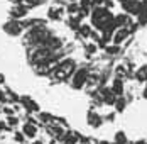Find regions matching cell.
Here are the masks:
<instances>
[{
    "label": "cell",
    "instance_id": "ba28073f",
    "mask_svg": "<svg viewBox=\"0 0 147 144\" xmlns=\"http://www.w3.org/2000/svg\"><path fill=\"white\" fill-rule=\"evenodd\" d=\"M27 7L26 5H22V3H19V5H15L14 9L10 10V15L14 17V19H20V17H24V15L27 14Z\"/></svg>",
    "mask_w": 147,
    "mask_h": 144
},
{
    "label": "cell",
    "instance_id": "f1b7e54d",
    "mask_svg": "<svg viewBox=\"0 0 147 144\" xmlns=\"http://www.w3.org/2000/svg\"><path fill=\"white\" fill-rule=\"evenodd\" d=\"M32 144H42V143L41 141H36V143H32Z\"/></svg>",
    "mask_w": 147,
    "mask_h": 144
},
{
    "label": "cell",
    "instance_id": "52a82bcc",
    "mask_svg": "<svg viewBox=\"0 0 147 144\" xmlns=\"http://www.w3.org/2000/svg\"><path fill=\"white\" fill-rule=\"evenodd\" d=\"M113 20H115V26L118 27H129L130 24H132V20H130V14H127V12H122V14H118L113 17Z\"/></svg>",
    "mask_w": 147,
    "mask_h": 144
},
{
    "label": "cell",
    "instance_id": "7a4b0ae2",
    "mask_svg": "<svg viewBox=\"0 0 147 144\" xmlns=\"http://www.w3.org/2000/svg\"><path fill=\"white\" fill-rule=\"evenodd\" d=\"M88 70L86 68H80V70H76L73 75V82H71V85L73 88L76 90H80V88H83V86L88 83Z\"/></svg>",
    "mask_w": 147,
    "mask_h": 144
},
{
    "label": "cell",
    "instance_id": "7402d4cb",
    "mask_svg": "<svg viewBox=\"0 0 147 144\" xmlns=\"http://www.w3.org/2000/svg\"><path fill=\"white\" fill-rule=\"evenodd\" d=\"M39 117H41V120H42V122H51V119H53L49 114H41Z\"/></svg>",
    "mask_w": 147,
    "mask_h": 144
},
{
    "label": "cell",
    "instance_id": "cb8c5ba5",
    "mask_svg": "<svg viewBox=\"0 0 147 144\" xmlns=\"http://www.w3.org/2000/svg\"><path fill=\"white\" fill-rule=\"evenodd\" d=\"M9 124L10 126H17V119L15 117H9Z\"/></svg>",
    "mask_w": 147,
    "mask_h": 144
},
{
    "label": "cell",
    "instance_id": "484cf974",
    "mask_svg": "<svg viewBox=\"0 0 147 144\" xmlns=\"http://www.w3.org/2000/svg\"><path fill=\"white\" fill-rule=\"evenodd\" d=\"M142 97H144V98H147V85H146V88L142 90Z\"/></svg>",
    "mask_w": 147,
    "mask_h": 144
},
{
    "label": "cell",
    "instance_id": "e0dca14e",
    "mask_svg": "<svg viewBox=\"0 0 147 144\" xmlns=\"http://www.w3.org/2000/svg\"><path fill=\"white\" fill-rule=\"evenodd\" d=\"M66 10H68V14L69 15H76L80 12V5L78 3H74V2H69L68 3V7H66Z\"/></svg>",
    "mask_w": 147,
    "mask_h": 144
},
{
    "label": "cell",
    "instance_id": "277c9868",
    "mask_svg": "<svg viewBox=\"0 0 147 144\" xmlns=\"http://www.w3.org/2000/svg\"><path fill=\"white\" fill-rule=\"evenodd\" d=\"M130 36V31H129V27H118L115 32H113V37H112V43L113 44H120L123 43L127 37Z\"/></svg>",
    "mask_w": 147,
    "mask_h": 144
},
{
    "label": "cell",
    "instance_id": "d6986e66",
    "mask_svg": "<svg viewBox=\"0 0 147 144\" xmlns=\"http://www.w3.org/2000/svg\"><path fill=\"white\" fill-rule=\"evenodd\" d=\"M42 0H20V3L22 5H26L27 9H30V7H36V5H39Z\"/></svg>",
    "mask_w": 147,
    "mask_h": 144
},
{
    "label": "cell",
    "instance_id": "4316f807",
    "mask_svg": "<svg viewBox=\"0 0 147 144\" xmlns=\"http://www.w3.org/2000/svg\"><path fill=\"white\" fill-rule=\"evenodd\" d=\"M135 144H147V143H146V141H137Z\"/></svg>",
    "mask_w": 147,
    "mask_h": 144
},
{
    "label": "cell",
    "instance_id": "3957f363",
    "mask_svg": "<svg viewBox=\"0 0 147 144\" xmlns=\"http://www.w3.org/2000/svg\"><path fill=\"white\" fill-rule=\"evenodd\" d=\"M120 3H122L123 12H127L130 15H137L140 7H142V0H122Z\"/></svg>",
    "mask_w": 147,
    "mask_h": 144
},
{
    "label": "cell",
    "instance_id": "ffe728a7",
    "mask_svg": "<svg viewBox=\"0 0 147 144\" xmlns=\"http://www.w3.org/2000/svg\"><path fill=\"white\" fill-rule=\"evenodd\" d=\"M118 44H113V46H105V51L108 53V54H117L118 53Z\"/></svg>",
    "mask_w": 147,
    "mask_h": 144
},
{
    "label": "cell",
    "instance_id": "6da1fadb",
    "mask_svg": "<svg viewBox=\"0 0 147 144\" xmlns=\"http://www.w3.org/2000/svg\"><path fill=\"white\" fill-rule=\"evenodd\" d=\"M74 71H76V61H73V59H63L59 65H56L53 68V76L56 80H66Z\"/></svg>",
    "mask_w": 147,
    "mask_h": 144
},
{
    "label": "cell",
    "instance_id": "4fadbf2b",
    "mask_svg": "<svg viewBox=\"0 0 147 144\" xmlns=\"http://www.w3.org/2000/svg\"><path fill=\"white\" fill-rule=\"evenodd\" d=\"M22 132H24L26 137H36V134H37V127L34 126V122H27V124L24 126Z\"/></svg>",
    "mask_w": 147,
    "mask_h": 144
},
{
    "label": "cell",
    "instance_id": "7c38bea8",
    "mask_svg": "<svg viewBox=\"0 0 147 144\" xmlns=\"http://www.w3.org/2000/svg\"><path fill=\"white\" fill-rule=\"evenodd\" d=\"M88 124L91 127H100L102 126V117L96 114V112H88Z\"/></svg>",
    "mask_w": 147,
    "mask_h": 144
},
{
    "label": "cell",
    "instance_id": "9c48e42d",
    "mask_svg": "<svg viewBox=\"0 0 147 144\" xmlns=\"http://www.w3.org/2000/svg\"><path fill=\"white\" fill-rule=\"evenodd\" d=\"M134 76H135V80H137V82H140V83H147V65L139 66Z\"/></svg>",
    "mask_w": 147,
    "mask_h": 144
},
{
    "label": "cell",
    "instance_id": "44dd1931",
    "mask_svg": "<svg viewBox=\"0 0 147 144\" xmlns=\"http://www.w3.org/2000/svg\"><path fill=\"white\" fill-rule=\"evenodd\" d=\"M95 51H96V46H95V44H88V46H86V53H88V54H93Z\"/></svg>",
    "mask_w": 147,
    "mask_h": 144
},
{
    "label": "cell",
    "instance_id": "603a6c76",
    "mask_svg": "<svg viewBox=\"0 0 147 144\" xmlns=\"http://www.w3.org/2000/svg\"><path fill=\"white\" fill-rule=\"evenodd\" d=\"M91 2H93V5H105L107 0H91Z\"/></svg>",
    "mask_w": 147,
    "mask_h": 144
},
{
    "label": "cell",
    "instance_id": "f546056e",
    "mask_svg": "<svg viewBox=\"0 0 147 144\" xmlns=\"http://www.w3.org/2000/svg\"><path fill=\"white\" fill-rule=\"evenodd\" d=\"M98 144H108V143H107V141H102V143H98Z\"/></svg>",
    "mask_w": 147,
    "mask_h": 144
},
{
    "label": "cell",
    "instance_id": "30bf717a",
    "mask_svg": "<svg viewBox=\"0 0 147 144\" xmlns=\"http://www.w3.org/2000/svg\"><path fill=\"white\" fill-rule=\"evenodd\" d=\"M112 90H113V93H115L117 97L123 95V82H122L120 76L113 78V82H112Z\"/></svg>",
    "mask_w": 147,
    "mask_h": 144
},
{
    "label": "cell",
    "instance_id": "83f0119b",
    "mask_svg": "<svg viewBox=\"0 0 147 144\" xmlns=\"http://www.w3.org/2000/svg\"><path fill=\"white\" fill-rule=\"evenodd\" d=\"M0 83H3V75H0Z\"/></svg>",
    "mask_w": 147,
    "mask_h": 144
},
{
    "label": "cell",
    "instance_id": "9a60e30c",
    "mask_svg": "<svg viewBox=\"0 0 147 144\" xmlns=\"http://www.w3.org/2000/svg\"><path fill=\"white\" fill-rule=\"evenodd\" d=\"M63 141H64V144H76V141H78V134L76 132H68L64 137H63Z\"/></svg>",
    "mask_w": 147,
    "mask_h": 144
},
{
    "label": "cell",
    "instance_id": "8fae6325",
    "mask_svg": "<svg viewBox=\"0 0 147 144\" xmlns=\"http://www.w3.org/2000/svg\"><path fill=\"white\" fill-rule=\"evenodd\" d=\"M63 14H64V10L61 7H51L49 12H47V17L51 20H61L63 19Z\"/></svg>",
    "mask_w": 147,
    "mask_h": 144
},
{
    "label": "cell",
    "instance_id": "d4e9b609",
    "mask_svg": "<svg viewBox=\"0 0 147 144\" xmlns=\"http://www.w3.org/2000/svg\"><path fill=\"white\" fill-rule=\"evenodd\" d=\"M22 134H24V132H22ZM22 134L19 132V134L15 136V141H19V143H22V141H24V136H22Z\"/></svg>",
    "mask_w": 147,
    "mask_h": 144
},
{
    "label": "cell",
    "instance_id": "2e32d148",
    "mask_svg": "<svg viewBox=\"0 0 147 144\" xmlns=\"http://www.w3.org/2000/svg\"><path fill=\"white\" fill-rule=\"evenodd\" d=\"M125 105H127V100L120 95L117 100H115V107H117V112H123L125 110Z\"/></svg>",
    "mask_w": 147,
    "mask_h": 144
},
{
    "label": "cell",
    "instance_id": "5bb4252c",
    "mask_svg": "<svg viewBox=\"0 0 147 144\" xmlns=\"http://www.w3.org/2000/svg\"><path fill=\"white\" fill-rule=\"evenodd\" d=\"M20 102L26 105V109H27L29 112H37V110H39V105H37L34 100H30L29 97H22V98H20Z\"/></svg>",
    "mask_w": 147,
    "mask_h": 144
},
{
    "label": "cell",
    "instance_id": "5b68a950",
    "mask_svg": "<svg viewBox=\"0 0 147 144\" xmlns=\"http://www.w3.org/2000/svg\"><path fill=\"white\" fill-rule=\"evenodd\" d=\"M22 29H24V24H20V22H17V20H10V22H7V24L3 26V31H5L7 34H10V36H19V34L22 32Z\"/></svg>",
    "mask_w": 147,
    "mask_h": 144
},
{
    "label": "cell",
    "instance_id": "8992f818",
    "mask_svg": "<svg viewBox=\"0 0 147 144\" xmlns=\"http://www.w3.org/2000/svg\"><path fill=\"white\" fill-rule=\"evenodd\" d=\"M100 98H102V102H105V103H108V105H115V100H117V95L113 93V90L112 88H102L100 90Z\"/></svg>",
    "mask_w": 147,
    "mask_h": 144
},
{
    "label": "cell",
    "instance_id": "ac0fdd59",
    "mask_svg": "<svg viewBox=\"0 0 147 144\" xmlns=\"http://www.w3.org/2000/svg\"><path fill=\"white\" fill-rule=\"evenodd\" d=\"M78 31H80V34H81L83 37H90V36L93 34V32H91V27H90V26H86V24L80 26V29H78Z\"/></svg>",
    "mask_w": 147,
    "mask_h": 144
}]
</instances>
